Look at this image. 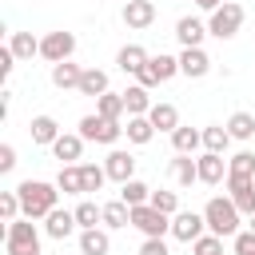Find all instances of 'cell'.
<instances>
[{"label":"cell","instance_id":"6da1fadb","mask_svg":"<svg viewBox=\"0 0 255 255\" xmlns=\"http://www.w3.org/2000/svg\"><path fill=\"white\" fill-rule=\"evenodd\" d=\"M16 195H20L24 219H48V215L60 207V187H56V183H44V179H24V183H16Z\"/></svg>","mask_w":255,"mask_h":255},{"label":"cell","instance_id":"7a4b0ae2","mask_svg":"<svg viewBox=\"0 0 255 255\" xmlns=\"http://www.w3.org/2000/svg\"><path fill=\"white\" fill-rule=\"evenodd\" d=\"M203 219H207V231L219 235V239H235L239 235V207L231 203V195H211L203 203Z\"/></svg>","mask_w":255,"mask_h":255},{"label":"cell","instance_id":"3957f363","mask_svg":"<svg viewBox=\"0 0 255 255\" xmlns=\"http://www.w3.org/2000/svg\"><path fill=\"white\" fill-rule=\"evenodd\" d=\"M4 251L8 255H40V231H36V223L32 219H12L8 227H4Z\"/></svg>","mask_w":255,"mask_h":255},{"label":"cell","instance_id":"277c9868","mask_svg":"<svg viewBox=\"0 0 255 255\" xmlns=\"http://www.w3.org/2000/svg\"><path fill=\"white\" fill-rule=\"evenodd\" d=\"M243 20H247V12H243V4H235V0H227L223 8H215V12L207 16V32H211L215 40H231V36H239V28H243Z\"/></svg>","mask_w":255,"mask_h":255},{"label":"cell","instance_id":"5b68a950","mask_svg":"<svg viewBox=\"0 0 255 255\" xmlns=\"http://www.w3.org/2000/svg\"><path fill=\"white\" fill-rule=\"evenodd\" d=\"M80 135H84L88 143L116 147L120 135H124V124H120V120H104V116H84V120H80Z\"/></svg>","mask_w":255,"mask_h":255},{"label":"cell","instance_id":"8992f818","mask_svg":"<svg viewBox=\"0 0 255 255\" xmlns=\"http://www.w3.org/2000/svg\"><path fill=\"white\" fill-rule=\"evenodd\" d=\"M171 76H179V56H167V52H159V56H151V60H147V68L135 76V84L151 92V88L167 84Z\"/></svg>","mask_w":255,"mask_h":255},{"label":"cell","instance_id":"52a82bcc","mask_svg":"<svg viewBox=\"0 0 255 255\" xmlns=\"http://www.w3.org/2000/svg\"><path fill=\"white\" fill-rule=\"evenodd\" d=\"M131 227H139L143 239H163V235H171V215L143 203V207H131Z\"/></svg>","mask_w":255,"mask_h":255},{"label":"cell","instance_id":"ba28073f","mask_svg":"<svg viewBox=\"0 0 255 255\" xmlns=\"http://www.w3.org/2000/svg\"><path fill=\"white\" fill-rule=\"evenodd\" d=\"M72 52H76V36L72 32H48V36H40V56L48 60V64H64V60H72Z\"/></svg>","mask_w":255,"mask_h":255},{"label":"cell","instance_id":"9c48e42d","mask_svg":"<svg viewBox=\"0 0 255 255\" xmlns=\"http://www.w3.org/2000/svg\"><path fill=\"white\" fill-rule=\"evenodd\" d=\"M199 235H207V219H203V211H175V215H171V239H179V243H195Z\"/></svg>","mask_w":255,"mask_h":255},{"label":"cell","instance_id":"30bf717a","mask_svg":"<svg viewBox=\"0 0 255 255\" xmlns=\"http://www.w3.org/2000/svg\"><path fill=\"white\" fill-rule=\"evenodd\" d=\"M76 231H80V223H76V211H68V207H56V211L44 219V235L56 239V243H64V239L76 235Z\"/></svg>","mask_w":255,"mask_h":255},{"label":"cell","instance_id":"8fae6325","mask_svg":"<svg viewBox=\"0 0 255 255\" xmlns=\"http://www.w3.org/2000/svg\"><path fill=\"white\" fill-rule=\"evenodd\" d=\"M203 36H211L207 20H199V16H179L175 20V40L183 48H203Z\"/></svg>","mask_w":255,"mask_h":255},{"label":"cell","instance_id":"7c38bea8","mask_svg":"<svg viewBox=\"0 0 255 255\" xmlns=\"http://www.w3.org/2000/svg\"><path fill=\"white\" fill-rule=\"evenodd\" d=\"M104 171H108V179L128 183V179H135V155H131V151L112 147V151H108V159H104Z\"/></svg>","mask_w":255,"mask_h":255},{"label":"cell","instance_id":"4fadbf2b","mask_svg":"<svg viewBox=\"0 0 255 255\" xmlns=\"http://www.w3.org/2000/svg\"><path fill=\"white\" fill-rule=\"evenodd\" d=\"M227 195H231V203L239 207V215H255V179H235V175H227Z\"/></svg>","mask_w":255,"mask_h":255},{"label":"cell","instance_id":"5bb4252c","mask_svg":"<svg viewBox=\"0 0 255 255\" xmlns=\"http://www.w3.org/2000/svg\"><path fill=\"white\" fill-rule=\"evenodd\" d=\"M147 60H151V56H147L143 44H124V48L116 52V68H120L124 76H139V72L147 68Z\"/></svg>","mask_w":255,"mask_h":255},{"label":"cell","instance_id":"9a60e30c","mask_svg":"<svg viewBox=\"0 0 255 255\" xmlns=\"http://www.w3.org/2000/svg\"><path fill=\"white\" fill-rule=\"evenodd\" d=\"M207 72H211V56H207L203 48H183V52H179V76L203 80Z\"/></svg>","mask_w":255,"mask_h":255},{"label":"cell","instance_id":"2e32d148","mask_svg":"<svg viewBox=\"0 0 255 255\" xmlns=\"http://www.w3.org/2000/svg\"><path fill=\"white\" fill-rule=\"evenodd\" d=\"M195 167H199V183H207V187H215V183H227V159H223V155H215V151H203V155L195 159Z\"/></svg>","mask_w":255,"mask_h":255},{"label":"cell","instance_id":"e0dca14e","mask_svg":"<svg viewBox=\"0 0 255 255\" xmlns=\"http://www.w3.org/2000/svg\"><path fill=\"white\" fill-rule=\"evenodd\" d=\"M124 24L128 28H151L155 24V4L151 0H124Z\"/></svg>","mask_w":255,"mask_h":255},{"label":"cell","instance_id":"ac0fdd59","mask_svg":"<svg viewBox=\"0 0 255 255\" xmlns=\"http://www.w3.org/2000/svg\"><path fill=\"white\" fill-rule=\"evenodd\" d=\"M84 143H88V139H84L80 131H64V135L52 143V155L60 159V167H64V163H80V155H84Z\"/></svg>","mask_w":255,"mask_h":255},{"label":"cell","instance_id":"d6986e66","mask_svg":"<svg viewBox=\"0 0 255 255\" xmlns=\"http://www.w3.org/2000/svg\"><path fill=\"white\" fill-rule=\"evenodd\" d=\"M28 135H32V143H40V147H52L64 131H60V124L52 120V116H32V124H28Z\"/></svg>","mask_w":255,"mask_h":255},{"label":"cell","instance_id":"ffe728a7","mask_svg":"<svg viewBox=\"0 0 255 255\" xmlns=\"http://www.w3.org/2000/svg\"><path fill=\"white\" fill-rule=\"evenodd\" d=\"M108 251H112L108 227H88V231H80V255H108Z\"/></svg>","mask_w":255,"mask_h":255},{"label":"cell","instance_id":"44dd1931","mask_svg":"<svg viewBox=\"0 0 255 255\" xmlns=\"http://www.w3.org/2000/svg\"><path fill=\"white\" fill-rule=\"evenodd\" d=\"M171 147H175V155H195L199 147H203V131L199 128H175L171 131Z\"/></svg>","mask_w":255,"mask_h":255},{"label":"cell","instance_id":"7402d4cb","mask_svg":"<svg viewBox=\"0 0 255 255\" xmlns=\"http://www.w3.org/2000/svg\"><path fill=\"white\" fill-rule=\"evenodd\" d=\"M80 96H92V100H100L104 92H112L108 88V72L104 68H84V76H80V88H76Z\"/></svg>","mask_w":255,"mask_h":255},{"label":"cell","instance_id":"603a6c76","mask_svg":"<svg viewBox=\"0 0 255 255\" xmlns=\"http://www.w3.org/2000/svg\"><path fill=\"white\" fill-rule=\"evenodd\" d=\"M167 171H171V183H175V187H191V183H199V167H195L191 155H175Z\"/></svg>","mask_w":255,"mask_h":255},{"label":"cell","instance_id":"cb8c5ba5","mask_svg":"<svg viewBox=\"0 0 255 255\" xmlns=\"http://www.w3.org/2000/svg\"><path fill=\"white\" fill-rule=\"evenodd\" d=\"M124 135H128V143H151L155 139V128H151V120L147 116H128V124H124Z\"/></svg>","mask_w":255,"mask_h":255},{"label":"cell","instance_id":"d4e9b609","mask_svg":"<svg viewBox=\"0 0 255 255\" xmlns=\"http://www.w3.org/2000/svg\"><path fill=\"white\" fill-rule=\"evenodd\" d=\"M56 187L64 195H84V167L80 163H64L60 175H56Z\"/></svg>","mask_w":255,"mask_h":255},{"label":"cell","instance_id":"484cf974","mask_svg":"<svg viewBox=\"0 0 255 255\" xmlns=\"http://www.w3.org/2000/svg\"><path fill=\"white\" fill-rule=\"evenodd\" d=\"M72 211H76L80 231H88V227H104V203H96V199H80Z\"/></svg>","mask_w":255,"mask_h":255},{"label":"cell","instance_id":"4316f807","mask_svg":"<svg viewBox=\"0 0 255 255\" xmlns=\"http://www.w3.org/2000/svg\"><path fill=\"white\" fill-rule=\"evenodd\" d=\"M8 48H12L16 60H32V56H40V40H36L32 32H8Z\"/></svg>","mask_w":255,"mask_h":255},{"label":"cell","instance_id":"83f0119b","mask_svg":"<svg viewBox=\"0 0 255 255\" xmlns=\"http://www.w3.org/2000/svg\"><path fill=\"white\" fill-rule=\"evenodd\" d=\"M80 76H84V68H80V64H72V60H64V64H52V84H56L60 92H68V88H80Z\"/></svg>","mask_w":255,"mask_h":255},{"label":"cell","instance_id":"f1b7e54d","mask_svg":"<svg viewBox=\"0 0 255 255\" xmlns=\"http://www.w3.org/2000/svg\"><path fill=\"white\" fill-rule=\"evenodd\" d=\"M124 108H128V116H147L155 104H151V96H147V88H139V84H131V88H124Z\"/></svg>","mask_w":255,"mask_h":255},{"label":"cell","instance_id":"f546056e","mask_svg":"<svg viewBox=\"0 0 255 255\" xmlns=\"http://www.w3.org/2000/svg\"><path fill=\"white\" fill-rule=\"evenodd\" d=\"M147 120H151L155 131H167V135L179 128V112H175V104H155V108L147 112Z\"/></svg>","mask_w":255,"mask_h":255},{"label":"cell","instance_id":"4dcf8cb0","mask_svg":"<svg viewBox=\"0 0 255 255\" xmlns=\"http://www.w3.org/2000/svg\"><path fill=\"white\" fill-rule=\"evenodd\" d=\"M227 147H231V131H227V124H207V128H203V151L223 155Z\"/></svg>","mask_w":255,"mask_h":255},{"label":"cell","instance_id":"1f68e13d","mask_svg":"<svg viewBox=\"0 0 255 255\" xmlns=\"http://www.w3.org/2000/svg\"><path fill=\"white\" fill-rule=\"evenodd\" d=\"M104 227H108V231L131 227V207H128L124 199H112V203H104Z\"/></svg>","mask_w":255,"mask_h":255},{"label":"cell","instance_id":"d6a6232c","mask_svg":"<svg viewBox=\"0 0 255 255\" xmlns=\"http://www.w3.org/2000/svg\"><path fill=\"white\" fill-rule=\"evenodd\" d=\"M96 116H104V120H124V116H128L124 92H104V96L96 100Z\"/></svg>","mask_w":255,"mask_h":255},{"label":"cell","instance_id":"836d02e7","mask_svg":"<svg viewBox=\"0 0 255 255\" xmlns=\"http://www.w3.org/2000/svg\"><path fill=\"white\" fill-rule=\"evenodd\" d=\"M227 131H231V139H239V143L255 139V116H251V112H231Z\"/></svg>","mask_w":255,"mask_h":255},{"label":"cell","instance_id":"e575fe53","mask_svg":"<svg viewBox=\"0 0 255 255\" xmlns=\"http://www.w3.org/2000/svg\"><path fill=\"white\" fill-rule=\"evenodd\" d=\"M120 199H124L128 207H143V203L151 199V187H147L143 179H128V183H120Z\"/></svg>","mask_w":255,"mask_h":255},{"label":"cell","instance_id":"d590c367","mask_svg":"<svg viewBox=\"0 0 255 255\" xmlns=\"http://www.w3.org/2000/svg\"><path fill=\"white\" fill-rule=\"evenodd\" d=\"M227 175L235 179H255V151H235L227 159Z\"/></svg>","mask_w":255,"mask_h":255},{"label":"cell","instance_id":"8d00e7d4","mask_svg":"<svg viewBox=\"0 0 255 255\" xmlns=\"http://www.w3.org/2000/svg\"><path fill=\"white\" fill-rule=\"evenodd\" d=\"M155 211H163V215H175L179 211V191H167V187H159V191H151V199H147Z\"/></svg>","mask_w":255,"mask_h":255},{"label":"cell","instance_id":"74e56055","mask_svg":"<svg viewBox=\"0 0 255 255\" xmlns=\"http://www.w3.org/2000/svg\"><path fill=\"white\" fill-rule=\"evenodd\" d=\"M80 167H84V195H88V191H100V187L108 183L104 163H80Z\"/></svg>","mask_w":255,"mask_h":255},{"label":"cell","instance_id":"f35d334b","mask_svg":"<svg viewBox=\"0 0 255 255\" xmlns=\"http://www.w3.org/2000/svg\"><path fill=\"white\" fill-rule=\"evenodd\" d=\"M0 215H4V223H12V219H20V215H24L16 187H12V191H0Z\"/></svg>","mask_w":255,"mask_h":255},{"label":"cell","instance_id":"ab89813d","mask_svg":"<svg viewBox=\"0 0 255 255\" xmlns=\"http://www.w3.org/2000/svg\"><path fill=\"white\" fill-rule=\"evenodd\" d=\"M191 251H195V255H223V239L207 231V235H199V239L191 243Z\"/></svg>","mask_w":255,"mask_h":255},{"label":"cell","instance_id":"60d3db41","mask_svg":"<svg viewBox=\"0 0 255 255\" xmlns=\"http://www.w3.org/2000/svg\"><path fill=\"white\" fill-rule=\"evenodd\" d=\"M231 247H235V255H255V231H239L231 239Z\"/></svg>","mask_w":255,"mask_h":255},{"label":"cell","instance_id":"b9f144b4","mask_svg":"<svg viewBox=\"0 0 255 255\" xmlns=\"http://www.w3.org/2000/svg\"><path fill=\"white\" fill-rule=\"evenodd\" d=\"M135 255H171V251H167V243H163V239H143Z\"/></svg>","mask_w":255,"mask_h":255},{"label":"cell","instance_id":"7bdbcfd3","mask_svg":"<svg viewBox=\"0 0 255 255\" xmlns=\"http://www.w3.org/2000/svg\"><path fill=\"white\" fill-rule=\"evenodd\" d=\"M12 167H16V147H12V143H0V171L8 175Z\"/></svg>","mask_w":255,"mask_h":255},{"label":"cell","instance_id":"ee69618b","mask_svg":"<svg viewBox=\"0 0 255 255\" xmlns=\"http://www.w3.org/2000/svg\"><path fill=\"white\" fill-rule=\"evenodd\" d=\"M12 68H16V56H12V48L4 44V48H0V76H12Z\"/></svg>","mask_w":255,"mask_h":255},{"label":"cell","instance_id":"f6af8a7d","mask_svg":"<svg viewBox=\"0 0 255 255\" xmlns=\"http://www.w3.org/2000/svg\"><path fill=\"white\" fill-rule=\"evenodd\" d=\"M195 4H199V8H203V12H207V16H211V12H215V8H223V4H227V0H195Z\"/></svg>","mask_w":255,"mask_h":255},{"label":"cell","instance_id":"bcb514c9","mask_svg":"<svg viewBox=\"0 0 255 255\" xmlns=\"http://www.w3.org/2000/svg\"><path fill=\"white\" fill-rule=\"evenodd\" d=\"M247 231H255V215H251V219H247Z\"/></svg>","mask_w":255,"mask_h":255}]
</instances>
